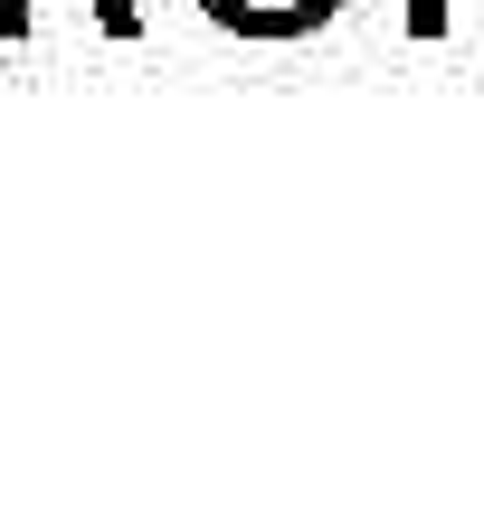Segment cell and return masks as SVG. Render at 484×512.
<instances>
[{
    "label": "cell",
    "instance_id": "2",
    "mask_svg": "<svg viewBox=\"0 0 484 512\" xmlns=\"http://www.w3.org/2000/svg\"><path fill=\"white\" fill-rule=\"evenodd\" d=\"M86 10H95L105 38H143V10H133V0H86ZM29 19H38V0H0V48H19Z\"/></svg>",
    "mask_w": 484,
    "mask_h": 512
},
{
    "label": "cell",
    "instance_id": "1",
    "mask_svg": "<svg viewBox=\"0 0 484 512\" xmlns=\"http://www.w3.org/2000/svg\"><path fill=\"white\" fill-rule=\"evenodd\" d=\"M209 29L228 38H257V48H285V38H314L342 19V0H190Z\"/></svg>",
    "mask_w": 484,
    "mask_h": 512
}]
</instances>
